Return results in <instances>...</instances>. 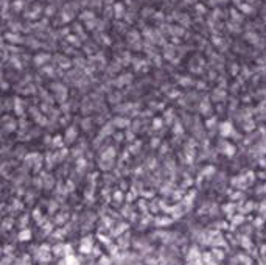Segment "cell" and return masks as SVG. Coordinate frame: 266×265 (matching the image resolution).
<instances>
[{
	"label": "cell",
	"mask_w": 266,
	"mask_h": 265,
	"mask_svg": "<svg viewBox=\"0 0 266 265\" xmlns=\"http://www.w3.org/2000/svg\"><path fill=\"white\" fill-rule=\"evenodd\" d=\"M221 131H223L224 136H229L230 134V132H229L230 131V123H224V125L221 126Z\"/></svg>",
	"instance_id": "6da1fadb"
}]
</instances>
